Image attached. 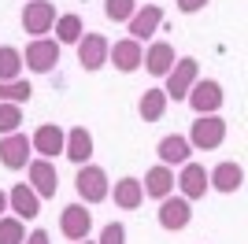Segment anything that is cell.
Returning a JSON list of instances; mask_svg holds the SVG:
<instances>
[{"instance_id": "6da1fadb", "label": "cell", "mask_w": 248, "mask_h": 244, "mask_svg": "<svg viewBox=\"0 0 248 244\" xmlns=\"http://www.w3.org/2000/svg\"><path fill=\"white\" fill-rule=\"evenodd\" d=\"M74 189H78V196H82L85 203H100V200H108V196H111L108 174H104V167H96V163H82V167H78Z\"/></svg>"}, {"instance_id": "7a4b0ae2", "label": "cell", "mask_w": 248, "mask_h": 244, "mask_svg": "<svg viewBox=\"0 0 248 244\" xmlns=\"http://www.w3.org/2000/svg\"><path fill=\"white\" fill-rule=\"evenodd\" d=\"M186 141L193 144V148H200V152L218 148V144L226 141V119H218V115H197V122H193V130H189Z\"/></svg>"}, {"instance_id": "3957f363", "label": "cell", "mask_w": 248, "mask_h": 244, "mask_svg": "<svg viewBox=\"0 0 248 244\" xmlns=\"http://www.w3.org/2000/svg\"><path fill=\"white\" fill-rule=\"evenodd\" d=\"M200 78V63L193 60V56H182V60H174V67H170V74H167V100L174 96V100H186L189 89H193V81Z\"/></svg>"}, {"instance_id": "277c9868", "label": "cell", "mask_w": 248, "mask_h": 244, "mask_svg": "<svg viewBox=\"0 0 248 244\" xmlns=\"http://www.w3.org/2000/svg\"><path fill=\"white\" fill-rule=\"evenodd\" d=\"M60 63V41H48V37H33L26 45V56H22V67L33 74H48L52 67Z\"/></svg>"}, {"instance_id": "5b68a950", "label": "cell", "mask_w": 248, "mask_h": 244, "mask_svg": "<svg viewBox=\"0 0 248 244\" xmlns=\"http://www.w3.org/2000/svg\"><path fill=\"white\" fill-rule=\"evenodd\" d=\"M159 226L163 229H170V233H178V229H186L189 222H193V200H186V196H163L159 200Z\"/></svg>"}, {"instance_id": "8992f818", "label": "cell", "mask_w": 248, "mask_h": 244, "mask_svg": "<svg viewBox=\"0 0 248 244\" xmlns=\"http://www.w3.org/2000/svg\"><path fill=\"white\" fill-rule=\"evenodd\" d=\"M189 107L197 115H215L218 107H222V100H226V92H222V85L218 81H211V78H204V81H193V89H189Z\"/></svg>"}, {"instance_id": "52a82bcc", "label": "cell", "mask_w": 248, "mask_h": 244, "mask_svg": "<svg viewBox=\"0 0 248 244\" xmlns=\"http://www.w3.org/2000/svg\"><path fill=\"white\" fill-rule=\"evenodd\" d=\"M56 26V4L48 0H30L22 8V30L33 33V37H45V33Z\"/></svg>"}, {"instance_id": "ba28073f", "label": "cell", "mask_w": 248, "mask_h": 244, "mask_svg": "<svg viewBox=\"0 0 248 244\" xmlns=\"http://www.w3.org/2000/svg\"><path fill=\"white\" fill-rule=\"evenodd\" d=\"M93 229V214L85 211V203H67L60 214V233L67 241H85Z\"/></svg>"}, {"instance_id": "9c48e42d", "label": "cell", "mask_w": 248, "mask_h": 244, "mask_svg": "<svg viewBox=\"0 0 248 244\" xmlns=\"http://www.w3.org/2000/svg\"><path fill=\"white\" fill-rule=\"evenodd\" d=\"M30 137L26 133H4V141H0V163L8 167V170H22L26 163H30Z\"/></svg>"}, {"instance_id": "30bf717a", "label": "cell", "mask_w": 248, "mask_h": 244, "mask_svg": "<svg viewBox=\"0 0 248 244\" xmlns=\"http://www.w3.org/2000/svg\"><path fill=\"white\" fill-rule=\"evenodd\" d=\"M108 37L104 33H82L78 41V63H82V71H100L104 63H108Z\"/></svg>"}, {"instance_id": "8fae6325", "label": "cell", "mask_w": 248, "mask_h": 244, "mask_svg": "<svg viewBox=\"0 0 248 244\" xmlns=\"http://www.w3.org/2000/svg\"><path fill=\"white\" fill-rule=\"evenodd\" d=\"M108 60L115 63V71L134 74L137 67H141V60H145V48H141V41H134V37H123V41H115L111 48H108Z\"/></svg>"}, {"instance_id": "7c38bea8", "label": "cell", "mask_w": 248, "mask_h": 244, "mask_svg": "<svg viewBox=\"0 0 248 244\" xmlns=\"http://www.w3.org/2000/svg\"><path fill=\"white\" fill-rule=\"evenodd\" d=\"M63 141H67V133L60 130V126H52V122H45V126H37L30 137V148L41 159H56V155L63 152Z\"/></svg>"}, {"instance_id": "4fadbf2b", "label": "cell", "mask_w": 248, "mask_h": 244, "mask_svg": "<svg viewBox=\"0 0 248 244\" xmlns=\"http://www.w3.org/2000/svg\"><path fill=\"white\" fill-rule=\"evenodd\" d=\"M30 189L37 196H56V189H60V174H56V167H52V159H37L30 163Z\"/></svg>"}, {"instance_id": "5bb4252c", "label": "cell", "mask_w": 248, "mask_h": 244, "mask_svg": "<svg viewBox=\"0 0 248 244\" xmlns=\"http://www.w3.org/2000/svg\"><path fill=\"white\" fill-rule=\"evenodd\" d=\"M141 67H145L148 74H155V78H167L170 67H174V45H170V41H152L148 52H145V60H141Z\"/></svg>"}, {"instance_id": "9a60e30c", "label": "cell", "mask_w": 248, "mask_h": 244, "mask_svg": "<svg viewBox=\"0 0 248 244\" xmlns=\"http://www.w3.org/2000/svg\"><path fill=\"white\" fill-rule=\"evenodd\" d=\"M178 189H182V196H186V200H200V196L211 189V185H207V170L200 167V163H182Z\"/></svg>"}, {"instance_id": "2e32d148", "label": "cell", "mask_w": 248, "mask_h": 244, "mask_svg": "<svg viewBox=\"0 0 248 244\" xmlns=\"http://www.w3.org/2000/svg\"><path fill=\"white\" fill-rule=\"evenodd\" d=\"M63 155L71 163H89V155H93V133L85 130V126H74V130H67V141H63Z\"/></svg>"}, {"instance_id": "e0dca14e", "label": "cell", "mask_w": 248, "mask_h": 244, "mask_svg": "<svg viewBox=\"0 0 248 244\" xmlns=\"http://www.w3.org/2000/svg\"><path fill=\"white\" fill-rule=\"evenodd\" d=\"M8 207L15 211V218H37V214H41V196L22 182L8 193Z\"/></svg>"}, {"instance_id": "ac0fdd59", "label": "cell", "mask_w": 248, "mask_h": 244, "mask_svg": "<svg viewBox=\"0 0 248 244\" xmlns=\"http://www.w3.org/2000/svg\"><path fill=\"white\" fill-rule=\"evenodd\" d=\"M159 22H163V8H155V4H145V8L134 11V19H130V37L134 41H145L159 30Z\"/></svg>"}, {"instance_id": "d6986e66", "label": "cell", "mask_w": 248, "mask_h": 244, "mask_svg": "<svg viewBox=\"0 0 248 244\" xmlns=\"http://www.w3.org/2000/svg\"><path fill=\"white\" fill-rule=\"evenodd\" d=\"M189 152H193V144H189L182 133L163 137V141H159V148H155V155H159V163H163V167H182V163H189Z\"/></svg>"}, {"instance_id": "ffe728a7", "label": "cell", "mask_w": 248, "mask_h": 244, "mask_svg": "<svg viewBox=\"0 0 248 244\" xmlns=\"http://www.w3.org/2000/svg\"><path fill=\"white\" fill-rule=\"evenodd\" d=\"M207 185L218 189V193H237L241 185H245V170H241L237 163H218L215 170H207Z\"/></svg>"}, {"instance_id": "44dd1931", "label": "cell", "mask_w": 248, "mask_h": 244, "mask_svg": "<svg viewBox=\"0 0 248 244\" xmlns=\"http://www.w3.org/2000/svg\"><path fill=\"white\" fill-rule=\"evenodd\" d=\"M141 189H145V196H152V200H163V196L174 193V170L170 167H152V170L145 174V182H141Z\"/></svg>"}, {"instance_id": "7402d4cb", "label": "cell", "mask_w": 248, "mask_h": 244, "mask_svg": "<svg viewBox=\"0 0 248 244\" xmlns=\"http://www.w3.org/2000/svg\"><path fill=\"white\" fill-rule=\"evenodd\" d=\"M141 200H145V189H141L137 178H119V182H115V203H119L123 211L141 207Z\"/></svg>"}, {"instance_id": "603a6c76", "label": "cell", "mask_w": 248, "mask_h": 244, "mask_svg": "<svg viewBox=\"0 0 248 244\" xmlns=\"http://www.w3.org/2000/svg\"><path fill=\"white\" fill-rule=\"evenodd\" d=\"M137 111L145 122H159L167 111V92L163 89H145L141 92V100H137Z\"/></svg>"}, {"instance_id": "cb8c5ba5", "label": "cell", "mask_w": 248, "mask_h": 244, "mask_svg": "<svg viewBox=\"0 0 248 244\" xmlns=\"http://www.w3.org/2000/svg\"><path fill=\"white\" fill-rule=\"evenodd\" d=\"M22 78V52L11 45H0V81Z\"/></svg>"}, {"instance_id": "d4e9b609", "label": "cell", "mask_w": 248, "mask_h": 244, "mask_svg": "<svg viewBox=\"0 0 248 244\" xmlns=\"http://www.w3.org/2000/svg\"><path fill=\"white\" fill-rule=\"evenodd\" d=\"M82 19H78V15H60V19H56V41H60V45H78V41H82Z\"/></svg>"}, {"instance_id": "484cf974", "label": "cell", "mask_w": 248, "mask_h": 244, "mask_svg": "<svg viewBox=\"0 0 248 244\" xmlns=\"http://www.w3.org/2000/svg\"><path fill=\"white\" fill-rule=\"evenodd\" d=\"M30 81H26V78H15V81H0V104H19V107H22V104H26V100H30Z\"/></svg>"}, {"instance_id": "4316f807", "label": "cell", "mask_w": 248, "mask_h": 244, "mask_svg": "<svg viewBox=\"0 0 248 244\" xmlns=\"http://www.w3.org/2000/svg\"><path fill=\"white\" fill-rule=\"evenodd\" d=\"M134 11H137L134 0H104V15H108L111 22H130Z\"/></svg>"}, {"instance_id": "83f0119b", "label": "cell", "mask_w": 248, "mask_h": 244, "mask_svg": "<svg viewBox=\"0 0 248 244\" xmlns=\"http://www.w3.org/2000/svg\"><path fill=\"white\" fill-rule=\"evenodd\" d=\"M22 241H26L22 218H0V244H22Z\"/></svg>"}, {"instance_id": "f1b7e54d", "label": "cell", "mask_w": 248, "mask_h": 244, "mask_svg": "<svg viewBox=\"0 0 248 244\" xmlns=\"http://www.w3.org/2000/svg\"><path fill=\"white\" fill-rule=\"evenodd\" d=\"M22 122V107L19 104H0V133H15Z\"/></svg>"}, {"instance_id": "f546056e", "label": "cell", "mask_w": 248, "mask_h": 244, "mask_svg": "<svg viewBox=\"0 0 248 244\" xmlns=\"http://www.w3.org/2000/svg\"><path fill=\"white\" fill-rule=\"evenodd\" d=\"M96 244H126V226L123 222H108L100 229V241Z\"/></svg>"}, {"instance_id": "4dcf8cb0", "label": "cell", "mask_w": 248, "mask_h": 244, "mask_svg": "<svg viewBox=\"0 0 248 244\" xmlns=\"http://www.w3.org/2000/svg\"><path fill=\"white\" fill-rule=\"evenodd\" d=\"M204 4H207V0H178V11H182V15H197Z\"/></svg>"}, {"instance_id": "1f68e13d", "label": "cell", "mask_w": 248, "mask_h": 244, "mask_svg": "<svg viewBox=\"0 0 248 244\" xmlns=\"http://www.w3.org/2000/svg\"><path fill=\"white\" fill-rule=\"evenodd\" d=\"M22 244H52V241H48V233H45V229H33V233L26 237Z\"/></svg>"}, {"instance_id": "d6a6232c", "label": "cell", "mask_w": 248, "mask_h": 244, "mask_svg": "<svg viewBox=\"0 0 248 244\" xmlns=\"http://www.w3.org/2000/svg\"><path fill=\"white\" fill-rule=\"evenodd\" d=\"M4 211H8V193L0 189V218H4Z\"/></svg>"}, {"instance_id": "836d02e7", "label": "cell", "mask_w": 248, "mask_h": 244, "mask_svg": "<svg viewBox=\"0 0 248 244\" xmlns=\"http://www.w3.org/2000/svg\"><path fill=\"white\" fill-rule=\"evenodd\" d=\"M78 244H93V241H78Z\"/></svg>"}]
</instances>
